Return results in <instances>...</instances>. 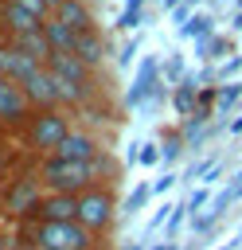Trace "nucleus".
<instances>
[{
    "instance_id": "obj_14",
    "label": "nucleus",
    "mask_w": 242,
    "mask_h": 250,
    "mask_svg": "<svg viewBox=\"0 0 242 250\" xmlns=\"http://www.w3.org/2000/svg\"><path fill=\"white\" fill-rule=\"evenodd\" d=\"M234 55V39L230 35H222V31H215L211 39H203V43H195V59L203 62V66H215V62H226Z\"/></svg>"
},
{
    "instance_id": "obj_10",
    "label": "nucleus",
    "mask_w": 242,
    "mask_h": 250,
    "mask_svg": "<svg viewBox=\"0 0 242 250\" xmlns=\"http://www.w3.org/2000/svg\"><path fill=\"white\" fill-rule=\"evenodd\" d=\"M66 55H74L78 62H86V66L94 70V66H101V62H105V35H101L98 27L74 31V43H70V51H66Z\"/></svg>"
},
{
    "instance_id": "obj_16",
    "label": "nucleus",
    "mask_w": 242,
    "mask_h": 250,
    "mask_svg": "<svg viewBox=\"0 0 242 250\" xmlns=\"http://www.w3.org/2000/svg\"><path fill=\"white\" fill-rule=\"evenodd\" d=\"M238 102H242V82H222V86L215 90V113H219V117L230 113Z\"/></svg>"
},
{
    "instance_id": "obj_31",
    "label": "nucleus",
    "mask_w": 242,
    "mask_h": 250,
    "mask_svg": "<svg viewBox=\"0 0 242 250\" xmlns=\"http://www.w3.org/2000/svg\"><path fill=\"white\" fill-rule=\"evenodd\" d=\"M234 242H238V250H242V230H238V238H234Z\"/></svg>"
},
{
    "instance_id": "obj_6",
    "label": "nucleus",
    "mask_w": 242,
    "mask_h": 250,
    "mask_svg": "<svg viewBox=\"0 0 242 250\" xmlns=\"http://www.w3.org/2000/svg\"><path fill=\"white\" fill-rule=\"evenodd\" d=\"M39 199H43V180L39 176H16L0 188V207L8 211V219H27Z\"/></svg>"
},
{
    "instance_id": "obj_24",
    "label": "nucleus",
    "mask_w": 242,
    "mask_h": 250,
    "mask_svg": "<svg viewBox=\"0 0 242 250\" xmlns=\"http://www.w3.org/2000/svg\"><path fill=\"white\" fill-rule=\"evenodd\" d=\"M176 184H180V176H176V172H164V176L152 184V195H164V191H172Z\"/></svg>"
},
{
    "instance_id": "obj_9",
    "label": "nucleus",
    "mask_w": 242,
    "mask_h": 250,
    "mask_svg": "<svg viewBox=\"0 0 242 250\" xmlns=\"http://www.w3.org/2000/svg\"><path fill=\"white\" fill-rule=\"evenodd\" d=\"M23 86V94H27V102H31V109H62L59 105V86H55V74L43 66V70H35L27 82H20Z\"/></svg>"
},
{
    "instance_id": "obj_1",
    "label": "nucleus",
    "mask_w": 242,
    "mask_h": 250,
    "mask_svg": "<svg viewBox=\"0 0 242 250\" xmlns=\"http://www.w3.org/2000/svg\"><path fill=\"white\" fill-rule=\"evenodd\" d=\"M101 156L98 160H62V156H43L39 164V180L47 184V191H59V195H82L86 188L98 184L101 176Z\"/></svg>"
},
{
    "instance_id": "obj_27",
    "label": "nucleus",
    "mask_w": 242,
    "mask_h": 250,
    "mask_svg": "<svg viewBox=\"0 0 242 250\" xmlns=\"http://www.w3.org/2000/svg\"><path fill=\"white\" fill-rule=\"evenodd\" d=\"M133 55H137V39H129V43L121 47V55H117V66H129V62H133Z\"/></svg>"
},
{
    "instance_id": "obj_25",
    "label": "nucleus",
    "mask_w": 242,
    "mask_h": 250,
    "mask_svg": "<svg viewBox=\"0 0 242 250\" xmlns=\"http://www.w3.org/2000/svg\"><path fill=\"white\" fill-rule=\"evenodd\" d=\"M172 207H176V203H164V207H156V211H152V219H148V230L164 227V223H168V215H172Z\"/></svg>"
},
{
    "instance_id": "obj_32",
    "label": "nucleus",
    "mask_w": 242,
    "mask_h": 250,
    "mask_svg": "<svg viewBox=\"0 0 242 250\" xmlns=\"http://www.w3.org/2000/svg\"><path fill=\"white\" fill-rule=\"evenodd\" d=\"M0 180H4V172H0ZM0 188H4V184H0Z\"/></svg>"
},
{
    "instance_id": "obj_12",
    "label": "nucleus",
    "mask_w": 242,
    "mask_h": 250,
    "mask_svg": "<svg viewBox=\"0 0 242 250\" xmlns=\"http://www.w3.org/2000/svg\"><path fill=\"white\" fill-rule=\"evenodd\" d=\"M55 156H62V160H98L101 156V148H98V141L90 137V133H82V129H70V137L59 145V152Z\"/></svg>"
},
{
    "instance_id": "obj_8",
    "label": "nucleus",
    "mask_w": 242,
    "mask_h": 250,
    "mask_svg": "<svg viewBox=\"0 0 242 250\" xmlns=\"http://www.w3.org/2000/svg\"><path fill=\"white\" fill-rule=\"evenodd\" d=\"M31 113L35 109H31L23 86L12 82V78H0V125H27Z\"/></svg>"
},
{
    "instance_id": "obj_20",
    "label": "nucleus",
    "mask_w": 242,
    "mask_h": 250,
    "mask_svg": "<svg viewBox=\"0 0 242 250\" xmlns=\"http://www.w3.org/2000/svg\"><path fill=\"white\" fill-rule=\"evenodd\" d=\"M144 4H148V0H125V12H121V20H117V27H121V31H133L137 20H141V12H144Z\"/></svg>"
},
{
    "instance_id": "obj_26",
    "label": "nucleus",
    "mask_w": 242,
    "mask_h": 250,
    "mask_svg": "<svg viewBox=\"0 0 242 250\" xmlns=\"http://www.w3.org/2000/svg\"><path fill=\"white\" fill-rule=\"evenodd\" d=\"M191 16H195V12H191V0H187V4H180V8H172V23H180V27H183Z\"/></svg>"
},
{
    "instance_id": "obj_5",
    "label": "nucleus",
    "mask_w": 242,
    "mask_h": 250,
    "mask_svg": "<svg viewBox=\"0 0 242 250\" xmlns=\"http://www.w3.org/2000/svg\"><path fill=\"white\" fill-rule=\"evenodd\" d=\"M164 94H168V86L160 78V59L156 55H144L141 59V70H137V78H133V86L125 94V105L129 109H152V105L164 102Z\"/></svg>"
},
{
    "instance_id": "obj_17",
    "label": "nucleus",
    "mask_w": 242,
    "mask_h": 250,
    "mask_svg": "<svg viewBox=\"0 0 242 250\" xmlns=\"http://www.w3.org/2000/svg\"><path fill=\"white\" fill-rule=\"evenodd\" d=\"M160 78H164V86H180V82L187 78V66H183V55H180V51H172V55L160 62Z\"/></svg>"
},
{
    "instance_id": "obj_29",
    "label": "nucleus",
    "mask_w": 242,
    "mask_h": 250,
    "mask_svg": "<svg viewBox=\"0 0 242 250\" xmlns=\"http://www.w3.org/2000/svg\"><path fill=\"white\" fill-rule=\"evenodd\" d=\"M0 250H12V238H8L4 230H0Z\"/></svg>"
},
{
    "instance_id": "obj_2",
    "label": "nucleus",
    "mask_w": 242,
    "mask_h": 250,
    "mask_svg": "<svg viewBox=\"0 0 242 250\" xmlns=\"http://www.w3.org/2000/svg\"><path fill=\"white\" fill-rule=\"evenodd\" d=\"M23 234L31 250H98V234L82 223H27Z\"/></svg>"
},
{
    "instance_id": "obj_22",
    "label": "nucleus",
    "mask_w": 242,
    "mask_h": 250,
    "mask_svg": "<svg viewBox=\"0 0 242 250\" xmlns=\"http://www.w3.org/2000/svg\"><path fill=\"white\" fill-rule=\"evenodd\" d=\"M238 70H242V55H230L226 62H219V66H215V78H219V86H222V82H230Z\"/></svg>"
},
{
    "instance_id": "obj_11",
    "label": "nucleus",
    "mask_w": 242,
    "mask_h": 250,
    "mask_svg": "<svg viewBox=\"0 0 242 250\" xmlns=\"http://www.w3.org/2000/svg\"><path fill=\"white\" fill-rule=\"evenodd\" d=\"M199 94H203L199 74H187L180 86H172V113H176L180 121H191L195 109H199Z\"/></svg>"
},
{
    "instance_id": "obj_3",
    "label": "nucleus",
    "mask_w": 242,
    "mask_h": 250,
    "mask_svg": "<svg viewBox=\"0 0 242 250\" xmlns=\"http://www.w3.org/2000/svg\"><path fill=\"white\" fill-rule=\"evenodd\" d=\"M23 137H27V145H31L35 152L55 156L59 145L70 137V121H66L62 109H35V113L27 117V125H23Z\"/></svg>"
},
{
    "instance_id": "obj_19",
    "label": "nucleus",
    "mask_w": 242,
    "mask_h": 250,
    "mask_svg": "<svg viewBox=\"0 0 242 250\" xmlns=\"http://www.w3.org/2000/svg\"><path fill=\"white\" fill-rule=\"evenodd\" d=\"M183 148H187V145H183L180 129H172V133L160 141V160H164V164H172V160H180V156H183Z\"/></svg>"
},
{
    "instance_id": "obj_30",
    "label": "nucleus",
    "mask_w": 242,
    "mask_h": 250,
    "mask_svg": "<svg viewBox=\"0 0 242 250\" xmlns=\"http://www.w3.org/2000/svg\"><path fill=\"white\" fill-rule=\"evenodd\" d=\"M121 250H141V246H137V242H129V246H121Z\"/></svg>"
},
{
    "instance_id": "obj_23",
    "label": "nucleus",
    "mask_w": 242,
    "mask_h": 250,
    "mask_svg": "<svg viewBox=\"0 0 242 250\" xmlns=\"http://www.w3.org/2000/svg\"><path fill=\"white\" fill-rule=\"evenodd\" d=\"M137 160L141 164H160V145H137Z\"/></svg>"
},
{
    "instance_id": "obj_15",
    "label": "nucleus",
    "mask_w": 242,
    "mask_h": 250,
    "mask_svg": "<svg viewBox=\"0 0 242 250\" xmlns=\"http://www.w3.org/2000/svg\"><path fill=\"white\" fill-rule=\"evenodd\" d=\"M180 35H183V39H195V43L211 39V35H215V16H211V12H195V16L180 27Z\"/></svg>"
},
{
    "instance_id": "obj_21",
    "label": "nucleus",
    "mask_w": 242,
    "mask_h": 250,
    "mask_svg": "<svg viewBox=\"0 0 242 250\" xmlns=\"http://www.w3.org/2000/svg\"><path fill=\"white\" fill-rule=\"evenodd\" d=\"M183 203H187V219H191V215H199V207H211V188H195Z\"/></svg>"
},
{
    "instance_id": "obj_18",
    "label": "nucleus",
    "mask_w": 242,
    "mask_h": 250,
    "mask_svg": "<svg viewBox=\"0 0 242 250\" xmlns=\"http://www.w3.org/2000/svg\"><path fill=\"white\" fill-rule=\"evenodd\" d=\"M148 199H152V184H137V188L125 195V203L117 207V215H125V219H129V215L144 211V203H148Z\"/></svg>"
},
{
    "instance_id": "obj_28",
    "label": "nucleus",
    "mask_w": 242,
    "mask_h": 250,
    "mask_svg": "<svg viewBox=\"0 0 242 250\" xmlns=\"http://www.w3.org/2000/svg\"><path fill=\"white\" fill-rule=\"evenodd\" d=\"M226 129H230V133H242V113H238L234 121H226Z\"/></svg>"
},
{
    "instance_id": "obj_4",
    "label": "nucleus",
    "mask_w": 242,
    "mask_h": 250,
    "mask_svg": "<svg viewBox=\"0 0 242 250\" xmlns=\"http://www.w3.org/2000/svg\"><path fill=\"white\" fill-rule=\"evenodd\" d=\"M117 207H121V203L113 199V188L94 184V188H86V191L78 195V223H82L90 234H101V230L113 227Z\"/></svg>"
},
{
    "instance_id": "obj_13",
    "label": "nucleus",
    "mask_w": 242,
    "mask_h": 250,
    "mask_svg": "<svg viewBox=\"0 0 242 250\" xmlns=\"http://www.w3.org/2000/svg\"><path fill=\"white\" fill-rule=\"evenodd\" d=\"M51 20H59L62 27H70V31H86V27H98L94 23V12H90V4L86 0H59V8H55V16Z\"/></svg>"
},
{
    "instance_id": "obj_7",
    "label": "nucleus",
    "mask_w": 242,
    "mask_h": 250,
    "mask_svg": "<svg viewBox=\"0 0 242 250\" xmlns=\"http://www.w3.org/2000/svg\"><path fill=\"white\" fill-rule=\"evenodd\" d=\"M23 223H78V195L43 191V199L31 207V215Z\"/></svg>"
}]
</instances>
